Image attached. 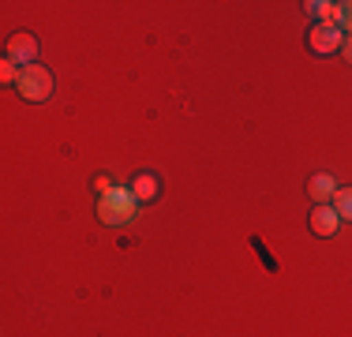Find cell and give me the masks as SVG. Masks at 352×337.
Instances as JSON below:
<instances>
[{
    "instance_id": "cell-2",
    "label": "cell",
    "mask_w": 352,
    "mask_h": 337,
    "mask_svg": "<svg viewBox=\"0 0 352 337\" xmlns=\"http://www.w3.org/2000/svg\"><path fill=\"white\" fill-rule=\"evenodd\" d=\"M15 90H19V98H27V101H45V98H53V72H49V67H41V64L23 67Z\"/></svg>"
},
{
    "instance_id": "cell-9",
    "label": "cell",
    "mask_w": 352,
    "mask_h": 337,
    "mask_svg": "<svg viewBox=\"0 0 352 337\" xmlns=\"http://www.w3.org/2000/svg\"><path fill=\"white\" fill-rule=\"evenodd\" d=\"M333 210H338L341 221H352V188H338V195H333Z\"/></svg>"
},
{
    "instance_id": "cell-4",
    "label": "cell",
    "mask_w": 352,
    "mask_h": 337,
    "mask_svg": "<svg viewBox=\"0 0 352 337\" xmlns=\"http://www.w3.org/2000/svg\"><path fill=\"white\" fill-rule=\"evenodd\" d=\"M34 56H38L34 34H27V30H23V34H12V41H8V61L30 67V64H34Z\"/></svg>"
},
{
    "instance_id": "cell-5",
    "label": "cell",
    "mask_w": 352,
    "mask_h": 337,
    "mask_svg": "<svg viewBox=\"0 0 352 337\" xmlns=\"http://www.w3.org/2000/svg\"><path fill=\"white\" fill-rule=\"evenodd\" d=\"M307 195L315 199V206H326V199L338 195V184H333L330 173H315L311 180H307Z\"/></svg>"
},
{
    "instance_id": "cell-6",
    "label": "cell",
    "mask_w": 352,
    "mask_h": 337,
    "mask_svg": "<svg viewBox=\"0 0 352 337\" xmlns=\"http://www.w3.org/2000/svg\"><path fill=\"white\" fill-rule=\"evenodd\" d=\"M131 191H135L139 202H154L162 195V180H157L154 173H135V180H131Z\"/></svg>"
},
{
    "instance_id": "cell-7",
    "label": "cell",
    "mask_w": 352,
    "mask_h": 337,
    "mask_svg": "<svg viewBox=\"0 0 352 337\" xmlns=\"http://www.w3.org/2000/svg\"><path fill=\"white\" fill-rule=\"evenodd\" d=\"M338 210L333 206H315L311 210V232L315 236H333V229H338Z\"/></svg>"
},
{
    "instance_id": "cell-1",
    "label": "cell",
    "mask_w": 352,
    "mask_h": 337,
    "mask_svg": "<svg viewBox=\"0 0 352 337\" xmlns=\"http://www.w3.org/2000/svg\"><path fill=\"white\" fill-rule=\"evenodd\" d=\"M135 210H139V199H135V191H128V188H113L109 195L98 199V217H102L105 225H128L131 217H135Z\"/></svg>"
},
{
    "instance_id": "cell-11",
    "label": "cell",
    "mask_w": 352,
    "mask_h": 337,
    "mask_svg": "<svg viewBox=\"0 0 352 337\" xmlns=\"http://www.w3.org/2000/svg\"><path fill=\"white\" fill-rule=\"evenodd\" d=\"M345 56H349V61H352V38L345 41Z\"/></svg>"
},
{
    "instance_id": "cell-8",
    "label": "cell",
    "mask_w": 352,
    "mask_h": 337,
    "mask_svg": "<svg viewBox=\"0 0 352 337\" xmlns=\"http://www.w3.org/2000/svg\"><path fill=\"white\" fill-rule=\"evenodd\" d=\"M307 12L315 15L318 23H322V27H341V4H307Z\"/></svg>"
},
{
    "instance_id": "cell-3",
    "label": "cell",
    "mask_w": 352,
    "mask_h": 337,
    "mask_svg": "<svg viewBox=\"0 0 352 337\" xmlns=\"http://www.w3.org/2000/svg\"><path fill=\"white\" fill-rule=\"evenodd\" d=\"M345 45V38H341V27H322V23H315L311 34H307V49L318 56H330L338 53V49Z\"/></svg>"
},
{
    "instance_id": "cell-10",
    "label": "cell",
    "mask_w": 352,
    "mask_h": 337,
    "mask_svg": "<svg viewBox=\"0 0 352 337\" xmlns=\"http://www.w3.org/2000/svg\"><path fill=\"white\" fill-rule=\"evenodd\" d=\"M341 27L352 30V4H341Z\"/></svg>"
}]
</instances>
